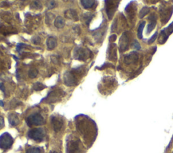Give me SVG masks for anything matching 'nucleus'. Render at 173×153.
Instances as JSON below:
<instances>
[{"instance_id": "f257e3e1", "label": "nucleus", "mask_w": 173, "mask_h": 153, "mask_svg": "<svg viewBox=\"0 0 173 153\" xmlns=\"http://www.w3.org/2000/svg\"><path fill=\"white\" fill-rule=\"evenodd\" d=\"M131 33L129 31H125L122 33L119 40V51L120 53L124 52L128 50L130 45V41H131Z\"/></svg>"}, {"instance_id": "f03ea898", "label": "nucleus", "mask_w": 173, "mask_h": 153, "mask_svg": "<svg viewBox=\"0 0 173 153\" xmlns=\"http://www.w3.org/2000/svg\"><path fill=\"white\" fill-rule=\"evenodd\" d=\"M27 123L28 126H42L45 123V119L39 114H34L28 116L27 119Z\"/></svg>"}, {"instance_id": "7ed1b4c3", "label": "nucleus", "mask_w": 173, "mask_h": 153, "mask_svg": "<svg viewBox=\"0 0 173 153\" xmlns=\"http://www.w3.org/2000/svg\"><path fill=\"white\" fill-rule=\"evenodd\" d=\"M173 12V6H162L160 10L161 22L163 24H167L172 16Z\"/></svg>"}, {"instance_id": "20e7f679", "label": "nucleus", "mask_w": 173, "mask_h": 153, "mask_svg": "<svg viewBox=\"0 0 173 153\" xmlns=\"http://www.w3.org/2000/svg\"><path fill=\"white\" fill-rule=\"evenodd\" d=\"M28 136L32 140L37 142H41L44 139L45 132L44 130L42 128H35L28 132Z\"/></svg>"}, {"instance_id": "39448f33", "label": "nucleus", "mask_w": 173, "mask_h": 153, "mask_svg": "<svg viewBox=\"0 0 173 153\" xmlns=\"http://www.w3.org/2000/svg\"><path fill=\"white\" fill-rule=\"evenodd\" d=\"M14 140L8 133H4L0 136V148L3 149H8L12 147Z\"/></svg>"}, {"instance_id": "423d86ee", "label": "nucleus", "mask_w": 173, "mask_h": 153, "mask_svg": "<svg viewBox=\"0 0 173 153\" xmlns=\"http://www.w3.org/2000/svg\"><path fill=\"white\" fill-rule=\"evenodd\" d=\"M64 94H65V93L62 90H53L52 92H50L48 97L45 98V101L47 103H55L57 101L60 100L61 97H62Z\"/></svg>"}, {"instance_id": "0eeeda50", "label": "nucleus", "mask_w": 173, "mask_h": 153, "mask_svg": "<svg viewBox=\"0 0 173 153\" xmlns=\"http://www.w3.org/2000/svg\"><path fill=\"white\" fill-rule=\"evenodd\" d=\"M106 10L109 20L112 18L119 4L118 1H106Z\"/></svg>"}, {"instance_id": "6e6552de", "label": "nucleus", "mask_w": 173, "mask_h": 153, "mask_svg": "<svg viewBox=\"0 0 173 153\" xmlns=\"http://www.w3.org/2000/svg\"><path fill=\"white\" fill-rule=\"evenodd\" d=\"M173 32V22L169 25V26L166 28L164 30H162L159 35V39H158V43L159 44H164L167 41L169 35Z\"/></svg>"}, {"instance_id": "1a4fd4ad", "label": "nucleus", "mask_w": 173, "mask_h": 153, "mask_svg": "<svg viewBox=\"0 0 173 153\" xmlns=\"http://www.w3.org/2000/svg\"><path fill=\"white\" fill-rule=\"evenodd\" d=\"M139 60V53L136 52H132L124 56V63L127 65L135 64Z\"/></svg>"}, {"instance_id": "9d476101", "label": "nucleus", "mask_w": 173, "mask_h": 153, "mask_svg": "<svg viewBox=\"0 0 173 153\" xmlns=\"http://www.w3.org/2000/svg\"><path fill=\"white\" fill-rule=\"evenodd\" d=\"M90 55H91V52L89 49L78 48L75 52V58L79 60L85 61L90 57Z\"/></svg>"}, {"instance_id": "9b49d317", "label": "nucleus", "mask_w": 173, "mask_h": 153, "mask_svg": "<svg viewBox=\"0 0 173 153\" xmlns=\"http://www.w3.org/2000/svg\"><path fill=\"white\" fill-rule=\"evenodd\" d=\"M64 82L66 86H73L77 83V79L76 78L74 73L71 72H67L64 75Z\"/></svg>"}, {"instance_id": "f8f14e48", "label": "nucleus", "mask_w": 173, "mask_h": 153, "mask_svg": "<svg viewBox=\"0 0 173 153\" xmlns=\"http://www.w3.org/2000/svg\"><path fill=\"white\" fill-rule=\"evenodd\" d=\"M108 59L112 61H116L117 60V50H116V45L112 43L110 44L108 49Z\"/></svg>"}, {"instance_id": "ddd939ff", "label": "nucleus", "mask_w": 173, "mask_h": 153, "mask_svg": "<svg viewBox=\"0 0 173 153\" xmlns=\"http://www.w3.org/2000/svg\"><path fill=\"white\" fill-rule=\"evenodd\" d=\"M133 2L129 3L125 8L126 12L127 13L129 19H130V20H131V23H133V22L134 21L136 11H137L136 7H135L134 4H133Z\"/></svg>"}, {"instance_id": "4468645a", "label": "nucleus", "mask_w": 173, "mask_h": 153, "mask_svg": "<svg viewBox=\"0 0 173 153\" xmlns=\"http://www.w3.org/2000/svg\"><path fill=\"white\" fill-rule=\"evenodd\" d=\"M148 20L150 21L149 24L147 25V34H150L156 27V23H157V17L155 14H152L148 18Z\"/></svg>"}, {"instance_id": "2eb2a0df", "label": "nucleus", "mask_w": 173, "mask_h": 153, "mask_svg": "<svg viewBox=\"0 0 173 153\" xmlns=\"http://www.w3.org/2000/svg\"><path fill=\"white\" fill-rule=\"evenodd\" d=\"M65 17L68 19L74 20V21H78L79 20V17L78 16V14L77 12V11L73 10V9H69L66 10V12H64Z\"/></svg>"}, {"instance_id": "dca6fc26", "label": "nucleus", "mask_w": 173, "mask_h": 153, "mask_svg": "<svg viewBox=\"0 0 173 153\" xmlns=\"http://www.w3.org/2000/svg\"><path fill=\"white\" fill-rule=\"evenodd\" d=\"M52 123L53 127V130L56 132H58L62 129L63 126V122L60 119H57L56 117H53L52 118Z\"/></svg>"}, {"instance_id": "f3484780", "label": "nucleus", "mask_w": 173, "mask_h": 153, "mask_svg": "<svg viewBox=\"0 0 173 153\" xmlns=\"http://www.w3.org/2000/svg\"><path fill=\"white\" fill-rule=\"evenodd\" d=\"M47 48L48 50L52 51L56 48L57 46V39L53 36H49L46 41Z\"/></svg>"}, {"instance_id": "a211bd4d", "label": "nucleus", "mask_w": 173, "mask_h": 153, "mask_svg": "<svg viewBox=\"0 0 173 153\" xmlns=\"http://www.w3.org/2000/svg\"><path fill=\"white\" fill-rule=\"evenodd\" d=\"M8 121H9V123H10V125H12V126H16L19 124V122H20L19 118L16 114H10L8 115Z\"/></svg>"}, {"instance_id": "6ab92c4d", "label": "nucleus", "mask_w": 173, "mask_h": 153, "mask_svg": "<svg viewBox=\"0 0 173 153\" xmlns=\"http://www.w3.org/2000/svg\"><path fill=\"white\" fill-rule=\"evenodd\" d=\"M54 25L57 28H62L65 25V20L62 16H57L54 20Z\"/></svg>"}, {"instance_id": "aec40b11", "label": "nucleus", "mask_w": 173, "mask_h": 153, "mask_svg": "<svg viewBox=\"0 0 173 153\" xmlns=\"http://www.w3.org/2000/svg\"><path fill=\"white\" fill-rule=\"evenodd\" d=\"M81 3L82 6L85 9L91 8L92 7L95 5V2L94 0H81Z\"/></svg>"}, {"instance_id": "412c9836", "label": "nucleus", "mask_w": 173, "mask_h": 153, "mask_svg": "<svg viewBox=\"0 0 173 153\" xmlns=\"http://www.w3.org/2000/svg\"><path fill=\"white\" fill-rule=\"evenodd\" d=\"M54 18H55V16H54L52 12H47L45 15V23L48 25L51 24Z\"/></svg>"}, {"instance_id": "4be33fe9", "label": "nucleus", "mask_w": 173, "mask_h": 153, "mask_svg": "<svg viewBox=\"0 0 173 153\" xmlns=\"http://www.w3.org/2000/svg\"><path fill=\"white\" fill-rule=\"evenodd\" d=\"M146 25V22L143 21L142 23H141L139 28H138V31H137V36L139 39H141L143 38V28L145 27Z\"/></svg>"}, {"instance_id": "5701e85b", "label": "nucleus", "mask_w": 173, "mask_h": 153, "mask_svg": "<svg viewBox=\"0 0 173 153\" xmlns=\"http://www.w3.org/2000/svg\"><path fill=\"white\" fill-rule=\"evenodd\" d=\"M47 88V86L44 85H43L41 82H36L32 86V89L35 91H40L44 89Z\"/></svg>"}, {"instance_id": "b1692460", "label": "nucleus", "mask_w": 173, "mask_h": 153, "mask_svg": "<svg viewBox=\"0 0 173 153\" xmlns=\"http://www.w3.org/2000/svg\"><path fill=\"white\" fill-rule=\"evenodd\" d=\"M150 12V8L148 7H143V8L139 12V18H143L144 16H146L147 14Z\"/></svg>"}, {"instance_id": "393cba45", "label": "nucleus", "mask_w": 173, "mask_h": 153, "mask_svg": "<svg viewBox=\"0 0 173 153\" xmlns=\"http://www.w3.org/2000/svg\"><path fill=\"white\" fill-rule=\"evenodd\" d=\"M38 74H39V72L36 68H31L29 71H28V76H29L31 78H36Z\"/></svg>"}, {"instance_id": "a878e982", "label": "nucleus", "mask_w": 173, "mask_h": 153, "mask_svg": "<svg viewBox=\"0 0 173 153\" xmlns=\"http://www.w3.org/2000/svg\"><path fill=\"white\" fill-rule=\"evenodd\" d=\"M26 153H42L41 148H37V147H33L28 148L27 151Z\"/></svg>"}, {"instance_id": "bb28decb", "label": "nucleus", "mask_w": 173, "mask_h": 153, "mask_svg": "<svg viewBox=\"0 0 173 153\" xmlns=\"http://www.w3.org/2000/svg\"><path fill=\"white\" fill-rule=\"evenodd\" d=\"M46 6L48 8V9H53L55 8L57 4L55 1H48L46 2Z\"/></svg>"}, {"instance_id": "cd10ccee", "label": "nucleus", "mask_w": 173, "mask_h": 153, "mask_svg": "<svg viewBox=\"0 0 173 153\" xmlns=\"http://www.w3.org/2000/svg\"><path fill=\"white\" fill-rule=\"evenodd\" d=\"M40 7H41V4L37 1L33 2L31 5V8L32 9H39Z\"/></svg>"}, {"instance_id": "c85d7f7f", "label": "nucleus", "mask_w": 173, "mask_h": 153, "mask_svg": "<svg viewBox=\"0 0 173 153\" xmlns=\"http://www.w3.org/2000/svg\"><path fill=\"white\" fill-rule=\"evenodd\" d=\"M132 47H133V48H134L136 50L141 49V45L139 43V42L137 41H136V40H135V41H133V43H132Z\"/></svg>"}, {"instance_id": "c756f323", "label": "nucleus", "mask_w": 173, "mask_h": 153, "mask_svg": "<svg viewBox=\"0 0 173 153\" xmlns=\"http://www.w3.org/2000/svg\"><path fill=\"white\" fill-rule=\"evenodd\" d=\"M157 36H158V32H156L154 33V35L153 36H151V37L149 39L148 41V44H151V43H153L155 41H156V39H157Z\"/></svg>"}, {"instance_id": "7c9ffc66", "label": "nucleus", "mask_w": 173, "mask_h": 153, "mask_svg": "<svg viewBox=\"0 0 173 153\" xmlns=\"http://www.w3.org/2000/svg\"><path fill=\"white\" fill-rule=\"evenodd\" d=\"M32 43H34V44L39 45V43H41V39L39 38L38 36H34L33 38H32Z\"/></svg>"}, {"instance_id": "2f4dec72", "label": "nucleus", "mask_w": 173, "mask_h": 153, "mask_svg": "<svg viewBox=\"0 0 173 153\" xmlns=\"http://www.w3.org/2000/svg\"><path fill=\"white\" fill-rule=\"evenodd\" d=\"M93 16L91 15V14H85L84 16V19L86 21V24H89V23H90V20L92 18Z\"/></svg>"}, {"instance_id": "473e14b6", "label": "nucleus", "mask_w": 173, "mask_h": 153, "mask_svg": "<svg viewBox=\"0 0 173 153\" xmlns=\"http://www.w3.org/2000/svg\"><path fill=\"white\" fill-rule=\"evenodd\" d=\"M117 25H118V22H117V19H115L114 23L112 24V32H114L116 30L117 28Z\"/></svg>"}, {"instance_id": "72a5a7b5", "label": "nucleus", "mask_w": 173, "mask_h": 153, "mask_svg": "<svg viewBox=\"0 0 173 153\" xmlns=\"http://www.w3.org/2000/svg\"><path fill=\"white\" fill-rule=\"evenodd\" d=\"M4 126V118L2 116H0V129Z\"/></svg>"}, {"instance_id": "f704fd0d", "label": "nucleus", "mask_w": 173, "mask_h": 153, "mask_svg": "<svg viewBox=\"0 0 173 153\" xmlns=\"http://www.w3.org/2000/svg\"><path fill=\"white\" fill-rule=\"evenodd\" d=\"M116 38H117V36L116 35H112L110 36L109 40L110 42H114L116 40Z\"/></svg>"}, {"instance_id": "c9c22d12", "label": "nucleus", "mask_w": 173, "mask_h": 153, "mask_svg": "<svg viewBox=\"0 0 173 153\" xmlns=\"http://www.w3.org/2000/svg\"><path fill=\"white\" fill-rule=\"evenodd\" d=\"M52 153H57V152H56V151H54V152H52Z\"/></svg>"}]
</instances>
